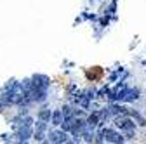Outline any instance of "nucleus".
<instances>
[{"label": "nucleus", "instance_id": "5", "mask_svg": "<svg viewBox=\"0 0 146 144\" xmlns=\"http://www.w3.org/2000/svg\"><path fill=\"white\" fill-rule=\"evenodd\" d=\"M49 116H50V113H49V111H42V113H40V118H44V120H45V118H49Z\"/></svg>", "mask_w": 146, "mask_h": 144}, {"label": "nucleus", "instance_id": "2", "mask_svg": "<svg viewBox=\"0 0 146 144\" xmlns=\"http://www.w3.org/2000/svg\"><path fill=\"white\" fill-rule=\"evenodd\" d=\"M103 135H104L108 141H113V142H118V141H122V139H120L117 134H113L111 130H104V132H103Z\"/></svg>", "mask_w": 146, "mask_h": 144}, {"label": "nucleus", "instance_id": "1", "mask_svg": "<svg viewBox=\"0 0 146 144\" xmlns=\"http://www.w3.org/2000/svg\"><path fill=\"white\" fill-rule=\"evenodd\" d=\"M50 141L52 142H64L66 141V135L63 134V132H50Z\"/></svg>", "mask_w": 146, "mask_h": 144}, {"label": "nucleus", "instance_id": "3", "mask_svg": "<svg viewBox=\"0 0 146 144\" xmlns=\"http://www.w3.org/2000/svg\"><path fill=\"white\" fill-rule=\"evenodd\" d=\"M35 87H36V89H38V87H40V89H45V87H47V80H45L44 77H35Z\"/></svg>", "mask_w": 146, "mask_h": 144}, {"label": "nucleus", "instance_id": "4", "mask_svg": "<svg viewBox=\"0 0 146 144\" xmlns=\"http://www.w3.org/2000/svg\"><path fill=\"white\" fill-rule=\"evenodd\" d=\"M52 123H54V125H61V123H63V122H61V111H56V113L52 115Z\"/></svg>", "mask_w": 146, "mask_h": 144}]
</instances>
